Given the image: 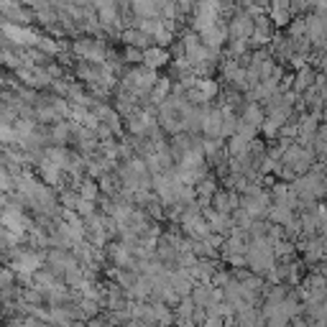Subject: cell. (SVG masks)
Returning <instances> with one entry per match:
<instances>
[{
    "mask_svg": "<svg viewBox=\"0 0 327 327\" xmlns=\"http://www.w3.org/2000/svg\"><path fill=\"white\" fill-rule=\"evenodd\" d=\"M167 59H169V54L164 51V49H146L143 51V62H146L148 69H156L161 64H167Z\"/></svg>",
    "mask_w": 327,
    "mask_h": 327,
    "instance_id": "cell-1",
    "label": "cell"
},
{
    "mask_svg": "<svg viewBox=\"0 0 327 327\" xmlns=\"http://www.w3.org/2000/svg\"><path fill=\"white\" fill-rule=\"evenodd\" d=\"M271 16L276 18V23H286V18H289V0H274Z\"/></svg>",
    "mask_w": 327,
    "mask_h": 327,
    "instance_id": "cell-2",
    "label": "cell"
},
{
    "mask_svg": "<svg viewBox=\"0 0 327 327\" xmlns=\"http://www.w3.org/2000/svg\"><path fill=\"white\" fill-rule=\"evenodd\" d=\"M133 8H135V13L138 16H146V18H151L153 13H156V0H133Z\"/></svg>",
    "mask_w": 327,
    "mask_h": 327,
    "instance_id": "cell-3",
    "label": "cell"
},
{
    "mask_svg": "<svg viewBox=\"0 0 327 327\" xmlns=\"http://www.w3.org/2000/svg\"><path fill=\"white\" fill-rule=\"evenodd\" d=\"M123 39H125L128 44H133V46H146V44H148V34H146V31H125Z\"/></svg>",
    "mask_w": 327,
    "mask_h": 327,
    "instance_id": "cell-4",
    "label": "cell"
},
{
    "mask_svg": "<svg viewBox=\"0 0 327 327\" xmlns=\"http://www.w3.org/2000/svg\"><path fill=\"white\" fill-rule=\"evenodd\" d=\"M230 207H233V197H230V195H220V197H217V210H220V212H228Z\"/></svg>",
    "mask_w": 327,
    "mask_h": 327,
    "instance_id": "cell-5",
    "label": "cell"
},
{
    "mask_svg": "<svg viewBox=\"0 0 327 327\" xmlns=\"http://www.w3.org/2000/svg\"><path fill=\"white\" fill-rule=\"evenodd\" d=\"M167 92H169V82L167 79H158L156 82V97H164Z\"/></svg>",
    "mask_w": 327,
    "mask_h": 327,
    "instance_id": "cell-6",
    "label": "cell"
},
{
    "mask_svg": "<svg viewBox=\"0 0 327 327\" xmlns=\"http://www.w3.org/2000/svg\"><path fill=\"white\" fill-rule=\"evenodd\" d=\"M95 192H97V187H95L92 182H87V187H85V192H82V195L90 200V197H95Z\"/></svg>",
    "mask_w": 327,
    "mask_h": 327,
    "instance_id": "cell-7",
    "label": "cell"
}]
</instances>
